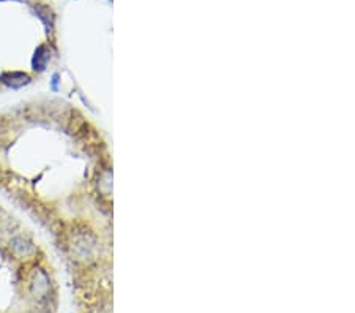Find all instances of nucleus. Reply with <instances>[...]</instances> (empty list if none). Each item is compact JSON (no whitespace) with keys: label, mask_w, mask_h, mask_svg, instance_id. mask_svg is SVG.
Wrapping results in <instances>:
<instances>
[{"label":"nucleus","mask_w":355,"mask_h":313,"mask_svg":"<svg viewBox=\"0 0 355 313\" xmlns=\"http://www.w3.org/2000/svg\"><path fill=\"white\" fill-rule=\"evenodd\" d=\"M30 82H32V76L26 71L8 70L0 73V84L8 89H21L24 86H29Z\"/></svg>","instance_id":"1"},{"label":"nucleus","mask_w":355,"mask_h":313,"mask_svg":"<svg viewBox=\"0 0 355 313\" xmlns=\"http://www.w3.org/2000/svg\"><path fill=\"white\" fill-rule=\"evenodd\" d=\"M51 60V51H49V46L46 45H40L35 52H33V57H32V70L36 71V73H41L45 71L48 64Z\"/></svg>","instance_id":"2"},{"label":"nucleus","mask_w":355,"mask_h":313,"mask_svg":"<svg viewBox=\"0 0 355 313\" xmlns=\"http://www.w3.org/2000/svg\"><path fill=\"white\" fill-rule=\"evenodd\" d=\"M58 79H60L58 73H54L52 78H51V90H52V92H57V90H58Z\"/></svg>","instance_id":"3"},{"label":"nucleus","mask_w":355,"mask_h":313,"mask_svg":"<svg viewBox=\"0 0 355 313\" xmlns=\"http://www.w3.org/2000/svg\"><path fill=\"white\" fill-rule=\"evenodd\" d=\"M0 2H2V0H0Z\"/></svg>","instance_id":"4"}]
</instances>
